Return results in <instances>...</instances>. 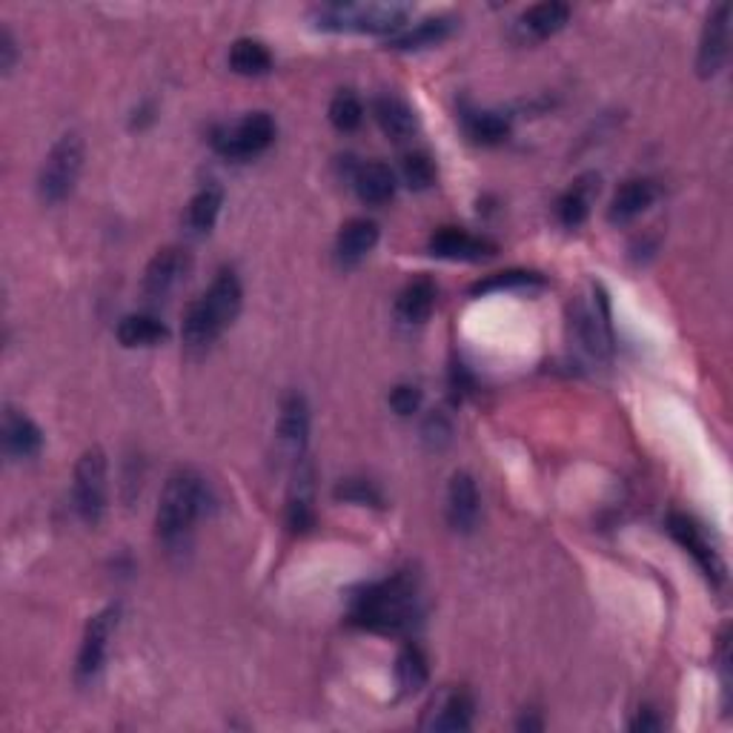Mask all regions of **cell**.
Masks as SVG:
<instances>
[{"label":"cell","instance_id":"ac0fdd59","mask_svg":"<svg viewBox=\"0 0 733 733\" xmlns=\"http://www.w3.org/2000/svg\"><path fill=\"white\" fill-rule=\"evenodd\" d=\"M379 244V224L370 218H350L335 238V258L341 267H355Z\"/></svg>","mask_w":733,"mask_h":733},{"label":"cell","instance_id":"ba28073f","mask_svg":"<svg viewBox=\"0 0 733 733\" xmlns=\"http://www.w3.org/2000/svg\"><path fill=\"white\" fill-rule=\"evenodd\" d=\"M118 619H120L118 605L104 607L100 614H95L92 619H89L87 631H84V642H80V651H78V667H75V674H78L80 682H92L95 676L100 674V667L107 662L109 639H113L115 627H118Z\"/></svg>","mask_w":733,"mask_h":733},{"label":"cell","instance_id":"484cf974","mask_svg":"<svg viewBox=\"0 0 733 733\" xmlns=\"http://www.w3.org/2000/svg\"><path fill=\"white\" fill-rule=\"evenodd\" d=\"M221 204H224V193L221 187H204L189 201L187 215H184V227L189 235H207L218 221Z\"/></svg>","mask_w":733,"mask_h":733},{"label":"cell","instance_id":"d590c367","mask_svg":"<svg viewBox=\"0 0 733 733\" xmlns=\"http://www.w3.org/2000/svg\"><path fill=\"white\" fill-rule=\"evenodd\" d=\"M390 407H393L399 416H413L421 407V390L413 384L393 387V393H390Z\"/></svg>","mask_w":733,"mask_h":733},{"label":"cell","instance_id":"f1b7e54d","mask_svg":"<svg viewBox=\"0 0 733 733\" xmlns=\"http://www.w3.org/2000/svg\"><path fill=\"white\" fill-rule=\"evenodd\" d=\"M310 481H313L310 470H304V473L299 470V479H295L293 493H290L287 501V525L293 534H307V530L315 527L313 485H310Z\"/></svg>","mask_w":733,"mask_h":733},{"label":"cell","instance_id":"6da1fadb","mask_svg":"<svg viewBox=\"0 0 733 733\" xmlns=\"http://www.w3.org/2000/svg\"><path fill=\"white\" fill-rule=\"evenodd\" d=\"M419 585L410 574H395L361 587L350 602V622L373 634H407L419 625Z\"/></svg>","mask_w":733,"mask_h":733},{"label":"cell","instance_id":"1f68e13d","mask_svg":"<svg viewBox=\"0 0 733 733\" xmlns=\"http://www.w3.org/2000/svg\"><path fill=\"white\" fill-rule=\"evenodd\" d=\"M364 120V104L353 92H339L330 104V124L341 133H353Z\"/></svg>","mask_w":733,"mask_h":733},{"label":"cell","instance_id":"83f0119b","mask_svg":"<svg viewBox=\"0 0 733 733\" xmlns=\"http://www.w3.org/2000/svg\"><path fill=\"white\" fill-rule=\"evenodd\" d=\"M607 313H596V307H576L574 330L581 348L590 355H605L610 350V330H607Z\"/></svg>","mask_w":733,"mask_h":733},{"label":"cell","instance_id":"7c38bea8","mask_svg":"<svg viewBox=\"0 0 733 733\" xmlns=\"http://www.w3.org/2000/svg\"><path fill=\"white\" fill-rule=\"evenodd\" d=\"M427 250H430V255L444 261H485L490 258V255H496L493 241L456 227L436 229V233L430 235Z\"/></svg>","mask_w":733,"mask_h":733},{"label":"cell","instance_id":"836d02e7","mask_svg":"<svg viewBox=\"0 0 733 733\" xmlns=\"http://www.w3.org/2000/svg\"><path fill=\"white\" fill-rule=\"evenodd\" d=\"M541 275L525 273V270H510V273H496L490 278L479 281L470 293L485 295V293H499V290H525V287H539Z\"/></svg>","mask_w":733,"mask_h":733},{"label":"cell","instance_id":"9a60e30c","mask_svg":"<svg viewBox=\"0 0 733 733\" xmlns=\"http://www.w3.org/2000/svg\"><path fill=\"white\" fill-rule=\"evenodd\" d=\"M310 436V407L307 399L301 393H287L281 401V416H278V444L284 453L293 459L304 456Z\"/></svg>","mask_w":733,"mask_h":733},{"label":"cell","instance_id":"74e56055","mask_svg":"<svg viewBox=\"0 0 733 733\" xmlns=\"http://www.w3.org/2000/svg\"><path fill=\"white\" fill-rule=\"evenodd\" d=\"M424 436H427V439L447 441V439H450V424H447L441 416H430V419H427V427H424Z\"/></svg>","mask_w":733,"mask_h":733},{"label":"cell","instance_id":"8fae6325","mask_svg":"<svg viewBox=\"0 0 733 733\" xmlns=\"http://www.w3.org/2000/svg\"><path fill=\"white\" fill-rule=\"evenodd\" d=\"M667 534L674 536V539L685 547L687 554L694 556L696 565L705 570L707 579L714 581L725 579V565H722L720 554H716L714 545L705 539V534H702L700 525H696L694 519H687V516L682 514H671L667 516Z\"/></svg>","mask_w":733,"mask_h":733},{"label":"cell","instance_id":"e575fe53","mask_svg":"<svg viewBox=\"0 0 733 733\" xmlns=\"http://www.w3.org/2000/svg\"><path fill=\"white\" fill-rule=\"evenodd\" d=\"M401 178L410 189H427L433 187L436 180V164L427 153H410L401 160Z\"/></svg>","mask_w":733,"mask_h":733},{"label":"cell","instance_id":"8992f818","mask_svg":"<svg viewBox=\"0 0 733 733\" xmlns=\"http://www.w3.org/2000/svg\"><path fill=\"white\" fill-rule=\"evenodd\" d=\"M109 481H107V453L100 447H89L75 465L72 499L75 510L87 525H98L107 510Z\"/></svg>","mask_w":733,"mask_h":733},{"label":"cell","instance_id":"ffe728a7","mask_svg":"<svg viewBox=\"0 0 733 733\" xmlns=\"http://www.w3.org/2000/svg\"><path fill=\"white\" fill-rule=\"evenodd\" d=\"M373 118L381 127V133L393 140L413 138L416 129H419V120H416L410 104L395 98V95H381V98L373 100Z\"/></svg>","mask_w":733,"mask_h":733},{"label":"cell","instance_id":"3957f363","mask_svg":"<svg viewBox=\"0 0 733 733\" xmlns=\"http://www.w3.org/2000/svg\"><path fill=\"white\" fill-rule=\"evenodd\" d=\"M207 485H204V479L195 470H189V467L175 470L167 479V485H164L158 519H155L160 541L175 547L187 539L195 521L207 514Z\"/></svg>","mask_w":733,"mask_h":733},{"label":"cell","instance_id":"5b68a950","mask_svg":"<svg viewBox=\"0 0 733 733\" xmlns=\"http://www.w3.org/2000/svg\"><path fill=\"white\" fill-rule=\"evenodd\" d=\"M84 169V140L80 135L67 133L55 140V147L49 149L43 167L38 175V195L43 204H60L69 198Z\"/></svg>","mask_w":733,"mask_h":733},{"label":"cell","instance_id":"7402d4cb","mask_svg":"<svg viewBox=\"0 0 733 733\" xmlns=\"http://www.w3.org/2000/svg\"><path fill=\"white\" fill-rule=\"evenodd\" d=\"M353 184L359 198L364 201V204H373V207L387 204V201L395 195V173L387 167V164H381V160L361 164V167L355 169Z\"/></svg>","mask_w":733,"mask_h":733},{"label":"cell","instance_id":"f546056e","mask_svg":"<svg viewBox=\"0 0 733 733\" xmlns=\"http://www.w3.org/2000/svg\"><path fill=\"white\" fill-rule=\"evenodd\" d=\"M229 67H233V72L247 75V78L267 75L273 69V55H270V49L261 40L241 38L229 49Z\"/></svg>","mask_w":733,"mask_h":733},{"label":"cell","instance_id":"277c9868","mask_svg":"<svg viewBox=\"0 0 733 733\" xmlns=\"http://www.w3.org/2000/svg\"><path fill=\"white\" fill-rule=\"evenodd\" d=\"M410 18L407 3H328L313 12L315 27L324 32H364L390 35L404 32Z\"/></svg>","mask_w":733,"mask_h":733},{"label":"cell","instance_id":"44dd1931","mask_svg":"<svg viewBox=\"0 0 733 733\" xmlns=\"http://www.w3.org/2000/svg\"><path fill=\"white\" fill-rule=\"evenodd\" d=\"M456 20L447 18V14H439V18H424L421 23H416L413 29H404L395 38H390L387 47L399 49V52H416V49H427V47H439L441 40H447L453 35Z\"/></svg>","mask_w":733,"mask_h":733},{"label":"cell","instance_id":"4dcf8cb0","mask_svg":"<svg viewBox=\"0 0 733 733\" xmlns=\"http://www.w3.org/2000/svg\"><path fill=\"white\" fill-rule=\"evenodd\" d=\"M467 133L479 144H501L510 135V120L501 113H476L467 118Z\"/></svg>","mask_w":733,"mask_h":733},{"label":"cell","instance_id":"9c48e42d","mask_svg":"<svg viewBox=\"0 0 733 733\" xmlns=\"http://www.w3.org/2000/svg\"><path fill=\"white\" fill-rule=\"evenodd\" d=\"M193 270V255L184 247H164L149 261L144 273V295L153 301H164L184 284Z\"/></svg>","mask_w":733,"mask_h":733},{"label":"cell","instance_id":"4316f807","mask_svg":"<svg viewBox=\"0 0 733 733\" xmlns=\"http://www.w3.org/2000/svg\"><path fill=\"white\" fill-rule=\"evenodd\" d=\"M395 680H399L401 694H419L421 687L430 680V662H427L424 651L419 645H404L401 647L399 659H395Z\"/></svg>","mask_w":733,"mask_h":733},{"label":"cell","instance_id":"603a6c76","mask_svg":"<svg viewBox=\"0 0 733 733\" xmlns=\"http://www.w3.org/2000/svg\"><path fill=\"white\" fill-rule=\"evenodd\" d=\"M596 193H599V175H581L574 187L567 189L556 204V213L565 227H579L590 215V204H594Z\"/></svg>","mask_w":733,"mask_h":733},{"label":"cell","instance_id":"5bb4252c","mask_svg":"<svg viewBox=\"0 0 733 733\" xmlns=\"http://www.w3.org/2000/svg\"><path fill=\"white\" fill-rule=\"evenodd\" d=\"M567 20H570V7L561 0H547V3H536V7L525 9L516 18L514 35L519 43H536V40H545L559 29H565Z\"/></svg>","mask_w":733,"mask_h":733},{"label":"cell","instance_id":"e0dca14e","mask_svg":"<svg viewBox=\"0 0 733 733\" xmlns=\"http://www.w3.org/2000/svg\"><path fill=\"white\" fill-rule=\"evenodd\" d=\"M656 195H659V189H656L654 180L647 178L625 180V184L616 189L610 207H607V221H610V224H631V221L639 218V215L654 204Z\"/></svg>","mask_w":733,"mask_h":733},{"label":"cell","instance_id":"d6a6232c","mask_svg":"<svg viewBox=\"0 0 733 733\" xmlns=\"http://www.w3.org/2000/svg\"><path fill=\"white\" fill-rule=\"evenodd\" d=\"M333 496L339 501H348V505H364V507H384V496H381L379 487L366 479H341L335 485Z\"/></svg>","mask_w":733,"mask_h":733},{"label":"cell","instance_id":"d6986e66","mask_svg":"<svg viewBox=\"0 0 733 733\" xmlns=\"http://www.w3.org/2000/svg\"><path fill=\"white\" fill-rule=\"evenodd\" d=\"M40 447H43L40 427L29 416L9 407L7 416H3V450L12 459H32V456L40 453Z\"/></svg>","mask_w":733,"mask_h":733},{"label":"cell","instance_id":"52a82bcc","mask_svg":"<svg viewBox=\"0 0 733 733\" xmlns=\"http://www.w3.org/2000/svg\"><path fill=\"white\" fill-rule=\"evenodd\" d=\"M213 149L229 160H247L267 153L275 140V120L267 113H253L233 127L213 129Z\"/></svg>","mask_w":733,"mask_h":733},{"label":"cell","instance_id":"4fadbf2b","mask_svg":"<svg viewBox=\"0 0 733 733\" xmlns=\"http://www.w3.org/2000/svg\"><path fill=\"white\" fill-rule=\"evenodd\" d=\"M473 696L461 687H453V691L439 694V700L427 707L421 727L424 731H467L473 725Z\"/></svg>","mask_w":733,"mask_h":733},{"label":"cell","instance_id":"30bf717a","mask_svg":"<svg viewBox=\"0 0 733 733\" xmlns=\"http://www.w3.org/2000/svg\"><path fill=\"white\" fill-rule=\"evenodd\" d=\"M727 43H731V7L720 3L714 12L707 14L705 29H702L700 40V58H696V69L702 78H714L727 60Z\"/></svg>","mask_w":733,"mask_h":733},{"label":"cell","instance_id":"cb8c5ba5","mask_svg":"<svg viewBox=\"0 0 733 733\" xmlns=\"http://www.w3.org/2000/svg\"><path fill=\"white\" fill-rule=\"evenodd\" d=\"M436 307V284L430 278L410 281L395 299V315L404 324H421Z\"/></svg>","mask_w":733,"mask_h":733},{"label":"cell","instance_id":"2e32d148","mask_svg":"<svg viewBox=\"0 0 733 733\" xmlns=\"http://www.w3.org/2000/svg\"><path fill=\"white\" fill-rule=\"evenodd\" d=\"M481 499L470 473H456L447 487V519L459 534H470L479 521Z\"/></svg>","mask_w":733,"mask_h":733},{"label":"cell","instance_id":"7a4b0ae2","mask_svg":"<svg viewBox=\"0 0 733 733\" xmlns=\"http://www.w3.org/2000/svg\"><path fill=\"white\" fill-rule=\"evenodd\" d=\"M241 281L233 270H221L209 290L193 301L184 313V324H180V339L187 350H207L209 344L221 339V333L235 321L241 313Z\"/></svg>","mask_w":733,"mask_h":733},{"label":"cell","instance_id":"d4e9b609","mask_svg":"<svg viewBox=\"0 0 733 733\" xmlns=\"http://www.w3.org/2000/svg\"><path fill=\"white\" fill-rule=\"evenodd\" d=\"M169 339L167 324L149 313H135L118 324V341L124 348H155Z\"/></svg>","mask_w":733,"mask_h":733},{"label":"cell","instance_id":"8d00e7d4","mask_svg":"<svg viewBox=\"0 0 733 733\" xmlns=\"http://www.w3.org/2000/svg\"><path fill=\"white\" fill-rule=\"evenodd\" d=\"M14 55H18V49H14L12 35H9V29H3V32H0V67H3V72L12 69Z\"/></svg>","mask_w":733,"mask_h":733}]
</instances>
